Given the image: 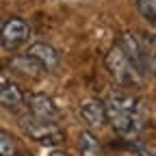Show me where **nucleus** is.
<instances>
[{"label": "nucleus", "mask_w": 156, "mask_h": 156, "mask_svg": "<svg viewBox=\"0 0 156 156\" xmlns=\"http://www.w3.org/2000/svg\"><path fill=\"white\" fill-rule=\"evenodd\" d=\"M26 106L30 111V115H35L37 119H44V122H54L56 119V106L52 102V98L46 93H33L26 95Z\"/></svg>", "instance_id": "nucleus-6"}, {"label": "nucleus", "mask_w": 156, "mask_h": 156, "mask_svg": "<svg viewBox=\"0 0 156 156\" xmlns=\"http://www.w3.org/2000/svg\"><path fill=\"white\" fill-rule=\"evenodd\" d=\"M78 152H80V156H102L100 141L91 132H80V136H78Z\"/></svg>", "instance_id": "nucleus-10"}, {"label": "nucleus", "mask_w": 156, "mask_h": 156, "mask_svg": "<svg viewBox=\"0 0 156 156\" xmlns=\"http://www.w3.org/2000/svg\"><path fill=\"white\" fill-rule=\"evenodd\" d=\"M80 117L91 126V128H102L108 122V115H106V106L100 100H87L80 104Z\"/></svg>", "instance_id": "nucleus-8"}, {"label": "nucleus", "mask_w": 156, "mask_h": 156, "mask_svg": "<svg viewBox=\"0 0 156 156\" xmlns=\"http://www.w3.org/2000/svg\"><path fill=\"white\" fill-rule=\"evenodd\" d=\"M20 126L24 128V132L33 139H37L39 143H46V145H58L63 141V134L54 126V122H44V119H37L35 115L26 113L24 117H20Z\"/></svg>", "instance_id": "nucleus-3"}, {"label": "nucleus", "mask_w": 156, "mask_h": 156, "mask_svg": "<svg viewBox=\"0 0 156 156\" xmlns=\"http://www.w3.org/2000/svg\"><path fill=\"white\" fill-rule=\"evenodd\" d=\"M136 11L156 30V0H136Z\"/></svg>", "instance_id": "nucleus-12"}, {"label": "nucleus", "mask_w": 156, "mask_h": 156, "mask_svg": "<svg viewBox=\"0 0 156 156\" xmlns=\"http://www.w3.org/2000/svg\"><path fill=\"white\" fill-rule=\"evenodd\" d=\"M141 52H143L145 76L156 78V35H152V33L141 35Z\"/></svg>", "instance_id": "nucleus-9"}, {"label": "nucleus", "mask_w": 156, "mask_h": 156, "mask_svg": "<svg viewBox=\"0 0 156 156\" xmlns=\"http://www.w3.org/2000/svg\"><path fill=\"white\" fill-rule=\"evenodd\" d=\"M104 106L108 124L115 128V132L119 136H132L139 124V104L134 98L126 93H108Z\"/></svg>", "instance_id": "nucleus-1"}, {"label": "nucleus", "mask_w": 156, "mask_h": 156, "mask_svg": "<svg viewBox=\"0 0 156 156\" xmlns=\"http://www.w3.org/2000/svg\"><path fill=\"white\" fill-rule=\"evenodd\" d=\"M104 65H106L108 74L113 76V80H117V83L124 85V87L139 85L141 78H143V74L139 72V67L130 61V56L124 52V48H122L119 44H115V46L106 52Z\"/></svg>", "instance_id": "nucleus-2"}, {"label": "nucleus", "mask_w": 156, "mask_h": 156, "mask_svg": "<svg viewBox=\"0 0 156 156\" xmlns=\"http://www.w3.org/2000/svg\"><path fill=\"white\" fill-rule=\"evenodd\" d=\"M30 37V24L22 17H9L5 20L2 28H0V39H2L5 50H15L22 44L28 41Z\"/></svg>", "instance_id": "nucleus-4"}, {"label": "nucleus", "mask_w": 156, "mask_h": 156, "mask_svg": "<svg viewBox=\"0 0 156 156\" xmlns=\"http://www.w3.org/2000/svg\"><path fill=\"white\" fill-rule=\"evenodd\" d=\"M0 102H2V108H7V111H17V108H22V104H26L22 89L13 80H9L7 72H2V80H0Z\"/></svg>", "instance_id": "nucleus-7"}, {"label": "nucleus", "mask_w": 156, "mask_h": 156, "mask_svg": "<svg viewBox=\"0 0 156 156\" xmlns=\"http://www.w3.org/2000/svg\"><path fill=\"white\" fill-rule=\"evenodd\" d=\"M26 54L33 58V61H37L39 65H41L44 72H52V69L58 67V63H61V56H58L56 48H52V46L46 44V41L33 44V46L26 50Z\"/></svg>", "instance_id": "nucleus-5"}, {"label": "nucleus", "mask_w": 156, "mask_h": 156, "mask_svg": "<svg viewBox=\"0 0 156 156\" xmlns=\"http://www.w3.org/2000/svg\"><path fill=\"white\" fill-rule=\"evenodd\" d=\"M11 69H15V72H20V74H28V76H39V74H44V67L39 65L37 61H33L28 54L13 58V61H11Z\"/></svg>", "instance_id": "nucleus-11"}, {"label": "nucleus", "mask_w": 156, "mask_h": 156, "mask_svg": "<svg viewBox=\"0 0 156 156\" xmlns=\"http://www.w3.org/2000/svg\"><path fill=\"white\" fill-rule=\"evenodd\" d=\"M50 156H67V154H63V152H52Z\"/></svg>", "instance_id": "nucleus-14"}, {"label": "nucleus", "mask_w": 156, "mask_h": 156, "mask_svg": "<svg viewBox=\"0 0 156 156\" xmlns=\"http://www.w3.org/2000/svg\"><path fill=\"white\" fill-rule=\"evenodd\" d=\"M0 154L2 156H17V145L7 130H0Z\"/></svg>", "instance_id": "nucleus-13"}]
</instances>
